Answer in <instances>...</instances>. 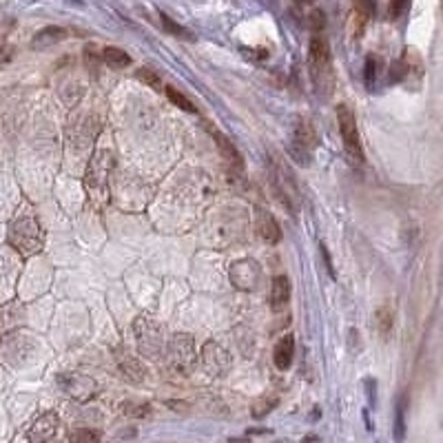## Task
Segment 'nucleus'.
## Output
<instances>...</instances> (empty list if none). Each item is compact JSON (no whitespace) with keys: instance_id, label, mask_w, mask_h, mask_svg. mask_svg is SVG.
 I'll use <instances>...</instances> for the list:
<instances>
[{"instance_id":"39448f33","label":"nucleus","mask_w":443,"mask_h":443,"mask_svg":"<svg viewBox=\"0 0 443 443\" xmlns=\"http://www.w3.org/2000/svg\"><path fill=\"white\" fill-rule=\"evenodd\" d=\"M317 145H320V138H317V131H315V126L306 118H295L293 138H291V153L297 157V162L308 164L310 155Z\"/></svg>"},{"instance_id":"9b49d317","label":"nucleus","mask_w":443,"mask_h":443,"mask_svg":"<svg viewBox=\"0 0 443 443\" xmlns=\"http://www.w3.org/2000/svg\"><path fill=\"white\" fill-rule=\"evenodd\" d=\"M109 169H111V153L98 151L89 160V166H87V186H91V188H102L107 184Z\"/></svg>"},{"instance_id":"2eb2a0df","label":"nucleus","mask_w":443,"mask_h":443,"mask_svg":"<svg viewBox=\"0 0 443 443\" xmlns=\"http://www.w3.org/2000/svg\"><path fill=\"white\" fill-rule=\"evenodd\" d=\"M67 34H69V31L62 29V27H54V25L44 27L34 36V40H31V47H34V49H49L51 44H58V42L65 40Z\"/></svg>"},{"instance_id":"4468645a","label":"nucleus","mask_w":443,"mask_h":443,"mask_svg":"<svg viewBox=\"0 0 443 443\" xmlns=\"http://www.w3.org/2000/svg\"><path fill=\"white\" fill-rule=\"evenodd\" d=\"M293 357H295V339H293V335H284V337L275 344V351H273V361H275V366H277L279 370L291 368Z\"/></svg>"},{"instance_id":"5701e85b","label":"nucleus","mask_w":443,"mask_h":443,"mask_svg":"<svg viewBox=\"0 0 443 443\" xmlns=\"http://www.w3.org/2000/svg\"><path fill=\"white\" fill-rule=\"evenodd\" d=\"M160 18H162V25H164V29L169 31V34H173V36H180V38H191V31H186L182 25L173 23L166 13H160Z\"/></svg>"},{"instance_id":"0eeeda50","label":"nucleus","mask_w":443,"mask_h":443,"mask_svg":"<svg viewBox=\"0 0 443 443\" xmlns=\"http://www.w3.org/2000/svg\"><path fill=\"white\" fill-rule=\"evenodd\" d=\"M229 279L237 291H255L262 281V268L255 260H240L229 268Z\"/></svg>"},{"instance_id":"9d476101","label":"nucleus","mask_w":443,"mask_h":443,"mask_svg":"<svg viewBox=\"0 0 443 443\" xmlns=\"http://www.w3.org/2000/svg\"><path fill=\"white\" fill-rule=\"evenodd\" d=\"M202 363H204V368H207L209 375H222L224 370H229L231 357L219 344L207 341L204 344V351H202Z\"/></svg>"},{"instance_id":"bb28decb","label":"nucleus","mask_w":443,"mask_h":443,"mask_svg":"<svg viewBox=\"0 0 443 443\" xmlns=\"http://www.w3.org/2000/svg\"><path fill=\"white\" fill-rule=\"evenodd\" d=\"M324 11L322 9H312V13H310V27L317 31V29H322L324 27Z\"/></svg>"},{"instance_id":"f03ea898","label":"nucleus","mask_w":443,"mask_h":443,"mask_svg":"<svg viewBox=\"0 0 443 443\" xmlns=\"http://www.w3.org/2000/svg\"><path fill=\"white\" fill-rule=\"evenodd\" d=\"M7 237H9V244L25 257H31V255H36V253H40L42 244H44V233L34 217L13 219L9 224Z\"/></svg>"},{"instance_id":"cd10ccee","label":"nucleus","mask_w":443,"mask_h":443,"mask_svg":"<svg viewBox=\"0 0 443 443\" xmlns=\"http://www.w3.org/2000/svg\"><path fill=\"white\" fill-rule=\"evenodd\" d=\"M403 9H408V3H394V5H390V9H388V16L394 20L399 16V11H403Z\"/></svg>"},{"instance_id":"f257e3e1","label":"nucleus","mask_w":443,"mask_h":443,"mask_svg":"<svg viewBox=\"0 0 443 443\" xmlns=\"http://www.w3.org/2000/svg\"><path fill=\"white\" fill-rule=\"evenodd\" d=\"M308 67L310 75L315 80V87L322 89L324 93H330L335 85V75H332V60H330V47L328 40L322 34H315L308 44Z\"/></svg>"},{"instance_id":"c85d7f7f","label":"nucleus","mask_w":443,"mask_h":443,"mask_svg":"<svg viewBox=\"0 0 443 443\" xmlns=\"http://www.w3.org/2000/svg\"><path fill=\"white\" fill-rule=\"evenodd\" d=\"M320 248H322V255H324V262H326V268H328V273H330V275H335V271H332V262H330V255H328V250H326V246L322 244Z\"/></svg>"},{"instance_id":"412c9836","label":"nucleus","mask_w":443,"mask_h":443,"mask_svg":"<svg viewBox=\"0 0 443 443\" xmlns=\"http://www.w3.org/2000/svg\"><path fill=\"white\" fill-rule=\"evenodd\" d=\"M98 441H100V432L91 428H75L69 435V443H98Z\"/></svg>"},{"instance_id":"6ab92c4d","label":"nucleus","mask_w":443,"mask_h":443,"mask_svg":"<svg viewBox=\"0 0 443 443\" xmlns=\"http://www.w3.org/2000/svg\"><path fill=\"white\" fill-rule=\"evenodd\" d=\"M406 410H408V397L401 394L397 401V413H394V439H397V443H401L406 437Z\"/></svg>"},{"instance_id":"6e6552de","label":"nucleus","mask_w":443,"mask_h":443,"mask_svg":"<svg viewBox=\"0 0 443 443\" xmlns=\"http://www.w3.org/2000/svg\"><path fill=\"white\" fill-rule=\"evenodd\" d=\"M58 382H60L62 390L69 392L71 397L78 399V401H89L93 394H96V382L87 375H78V372L60 375Z\"/></svg>"},{"instance_id":"20e7f679","label":"nucleus","mask_w":443,"mask_h":443,"mask_svg":"<svg viewBox=\"0 0 443 443\" xmlns=\"http://www.w3.org/2000/svg\"><path fill=\"white\" fill-rule=\"evenodd\" d=\"M169 363L173 372L188 375L195 363V341L191 335L180 332L169 339Z\"/></svg>"},{"instance_id":"dca6fc26","label":"nucleus","mask_w":443,"mask_h":443,"mask_svg":"<svg viewBox=\"0 0 443 443\" xmlns=\"http://www.w3.org/2000/svg\"><path fill=\"white\" fill-rule=\"evenodd\" d=\"M291 299V281L286 275H277L271 284V306L275 310H281Z\"/></svg>"},{"instance_id":"a211bd4d","label":"nucleus","mask_w":443,"mask_h":443,"mask_svg":"<svg viewBox=\"0 0 443 443\" xmlns=\"http://www.w3.org/2000/svg\"><path fill=\"white\" fill-rule=\"evenodd\" d=\"M102 60L107 62L109 67H116V69H122L126 65H131V58L124 49H118V47H104L102 49Z\"/></svg>"},{"instance_id":"ddd939ff","label":"nucleus","mask_w":443,"mask_h":443,"mask_svg":"<svg viewBox=\"0 0 443 443\" xmlns=\"http://www.w3.org/2000/svg\"><path fill=\"white\" fill-rule=\"evenodd\" d=\"M116 359H118V366H120L122 375L129 379V382L140 384L142 379H145V368H142V363L133 355H129V351H126V348H120Z\"/></svg>"},{"instance_id":"f3484780","label":"nucleus","mask_w":443,"mask_h":443,"mask_svg":"<svg viewBox=\"0 0 443 443\" xmlns=\"http://www.w3.org/2000/svg\"><path fill=\"white\" fill-rule=\"evenodd\" d=\"M209 131H211V135L215 138V145H217L219 153L224 155L231 164H235L237 169H242V166H244V162H242V155H240V151L235 149L233 142H231L224 133H219L217 129H211V126H209Z\"/></svg>"},{"instance_id":"4be33fe9","label":"nucleus","mask_w":443,"mask_h":443,"mask_svg":"<svg viewBox=\"0 0 443 443\" xmlns=\"http://www.w3.org/2000/svg\"><path fill=\"white\" fill-rule=\"evenodd\" d=\"M377 326H379V335H382L384 339H388L390 330H392V312L388 308L377 310Z\"/></svg>"},{"instance_id":"a878e982","label":"nucleus","mask_w":443,"mask_h":443,"mask_svg":"<svg viewBox=\"0 0 443 443\" xmlns=\"http://www.w3.org/2000/svg\"><path fill=\"white\" fill-rule=\"evenodd\" d=\"M273 406H277V399H268V401L257 403V406H255V410H253V417L260 419V417L268 415V413H271V410H273Z\"/></svg>"},{"instance_id":"aec40b11","label":"nucleus","mask_w":443,"mask_h":443,"mask_svg":"<svg viewBox=\"0 0 443 443\" xmlns=\"http://www.w3.org/2000/svg\"><path fill=\"white\" fill-rule=\"evenodd\" d=\"M166 91V98L173 102V104H176V107H180V109H184V111H188V114H195V104L191 102V100H188L186 96H184V93H180L176 87H166L164 89Z\"/></svg>"},{"instance_id":"7ed1b4c3","label":"nucleus","mask_w":443,"mask_h":443,"mask_svg":"<svg viewBox=\"0 0 443 443\" xmlns=\"http://www.w3.org/2000/svg\"><path fill=\"white\" fill-rule=\"evenodd\" d=\"M133 330H135V339H138V351L142 357L147 359H157L164 353V328L162 324H157L149 315H140V317L133 322Z\"/></svg>"},{"instance_id":"393cba45","label":"nucleus","mask_w":443,"mask_h":443,"mask_svg":"<svg viewBox=\"0 0 443 443\" xmlns=\"http://www.w3.org/2000/svg\"><path fill=\"white\" fill-rule=\"evenodd\" d=\"M377 65H379V60L375 56H368L366 58V85L368 87H372L375 78H377Z\"/></svg>"},{"instance_id":"423d86ee","label":"nucleus","mask_w":443,"mask_h":443,"mask_svg":"<svg viewBox=\"0 0 443 443\" xmlns=\"http://www.w3.org/2000/svg\"><path fill=\"white\" fill-rule=\"evenodd\" d=\"M337 124H339V133L344 140L346 153L357 162H363V149L359 142V131H357V118L355 111L348 104H339L337 107Z\"/></svg>"},{"instance_id":"b1692460","label":"nucleus","mask_w":443,"mask_h":443,"mask_svg":"<svg viewBox=\"0 0 443 443\" xmlns=\"http://www.w3.org/2000/svg\"><path fill=\"white\" fill-rule=\"evenodd\" d=\"M138 78H140V80H145L147 85H151L153 89H157V91H160V87H162L160 75H157L155 71H151V69H140L138 71Z\"/></svg>"},{"instance_id":"f8f14e48","label":"nucleus","mask_w":443,"mask_h":443,"mask_svg":"<svg viewBox=\"0 0 443 443\" xmlns=\"http://www.w3.org/2000/svg\"><path fill=\"white\" fill-rule=\"evenodd\" d=\"M255 229L260 233V237L266 244H277L281 240V231L279 224L275 222L273 213H268L266 209H257V217H255Z\"/></svg>"},{"instance_id":"1a4fd4ad","label":"nucleus","mask_w":443,"mask_h":443,"mask_svg":"<svg viewBox=\"0 0 443 443\" xmlns=\"http://www.w3.org/2000/svg\"><path fill=\"white\" fill-rule=\"evenodd\" d=\"M58 425H60V419L56 413H44L29 425L27 441L29 443H49L58 432Z\"/></svg>"}]
</instances>
